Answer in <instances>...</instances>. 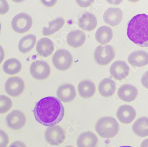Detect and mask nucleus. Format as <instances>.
<instances>
[{"label": "nucleus", "instance_id": "obj_1", "mask_svg": "<svg viewBox=\"0 0 148 147\" xmlns=\"http://www.w3.org/2000/svg\"><path fill=\"white\" fill-rule=\"evenodd\" d=\"M33 114L37 121L41 125L51 127L59 123L63 119L65 109L56 97L47 96L36 103Z\"/></svg>", "mask_w": 148, "mask_h": 147}, {"label": "nucleus", "instance_id": "obj_2", "mask_svg": "<svg viewBox=\"0 0 148 147\" xmlns=\"http://www.w3.org/2000/svg\"><path fill=\"white\" fill-rule=\"evenodd\" d=\"M127 34L129 39L141 47L148 46V15L139 14L129 22Z\"/></svg>", "mask_w": 148, "mask_h": 147}, {"label": "nucleus", "instance_id": "obj_3", "mask_svg": "<svg viewBox=\"0 0 148 147\" xmlns=\"http://www.w3.org/2000/svg\"><path fill=\"white\" fill-rule=\"evenodd\" d=\"M120 126L114 117L104 116L98 119L95 125V130L103 138H112L119 133Z\"/></svg>", "mask_w": 148, "mask_h": 147}, {"label": "nucleus", "instance_id": "obj_4", "mask_svg": "<svg viewBox=\"0 0 148 147\" xmlns=\"http://www.w3.org/2000/svg\"><path fill=\"white\" fill-rule=\"evenodd\" d=\"M115 49L111 45L98 46L94 51V58L98 65L106 66L115 58Z\"/></svg>", "mask_w": 148, "mask_h": 147}, {"label": "nucleus", "instance_id": "obj_5", "mask_svg": "<svg viewBox=\"0 0 148 147\" xmlns=\"http://www.w3.org/2000/svg\"><path fill=\"white\" fill-rule=\"evenodd\" d=\"M52 63L55 67L59 70H66L72 65V55L69 51L65 49H60L53 54Z\"/></svg>", "mask_w": 148, "mask_h": 147}, {"label": "nucleus", "instance_id": "obj_6", "mask_svg": "<svg viewBox=\"0 0 148 147\" xmlns=\"http://www.w3.org/2000/svg\"><path fill=\"white\" fill-rule=\"evenodd\" d=\"M45 138L51 145L57 146L62 144L66 138L64 129L59 125L48 127L45 132Z\"/></svg>", "mask_w": 148, "mask_h": 147}, {"label": "nucleus", "instance_id": "obj_7", "mask_svg": "<svg viewBox=\"0 0 148 147\" xmlns=\"http://www.w3.org/2000/svg\"><path fill=\"white\" fill-rule=\"evenodd\" d=\"M33 19L30 15L26 13H21L15 16L11 21V26L17 33H24L28 32L32 28Z\"/></svg>", "mask_w": 148, "mask_h": 147}, {"label": "nucleus", "instance_id": "obj_8", "mask_svg": "<svg viewBox=\"0 0 148 147\" xmlns=\"http://www.w3.org/2000/svg\"><path fill=\"white\" fill-rule=\"evenodd\" d=\"M30 72L34 79L43 80L47 79L50 75L51 67L45 61L37 60L31 64Z\"/></svg>", "mask_w": 148, "mask_h": 147}, {"label": "nucleus", "instance_id": "obj_9", "mask_svg": "<svg viewBox=\"0 0 148 147\" xmlns=\"http://www.w3.org/2000/svg\"><path fill=\"white\" fill-rule=\"evenodd\" d=\"M4 87L5 91L8 95L13 97H17L23 92L25 88V84L21 78L13 76L7 80Z\"/></svg>", "mask_w": 148, "mask_h": 147}, {"label": "nucleus", "instance_id": "obj_10", "mask_svg": "<svg viewBox=\"0 0 148 147\" xmlns=\"http://www.w3.org/2000/svg\"><path fill=\"white\" fill-rule=\"evenodd\" d=\"M5 120L8 127L13 130H19L26 123L25 114L18 110L12 111L7 116Z\"/></svg>", "mask_w": 148, "mask_h": 147}, {"label": "nucleus", "instance_id": "obj_11", "mask_svg": "<svg viewBox=\"0 0 148 147\" xmlns=\"http://www.w3.org/2000/svg\"><path fill=\"white\" fill-rule=\"evenodd\" d=\"M56 95L58 98L65 103L72 102L75 98L77 92L74 86L69 83L60 85L58 87Z\"/></svg>", "mask_w": 148, "mask_h": 147}, {"label": "nucleus", "instance_id": "obj_12", "mask_svg": "<svg viewBox=\"0 0 148 147\" xmlns=\"http://www.w3.org/2000/svg\"><path fill=\"white\" fill-rule=\"evenodd\" d=\"M130 72L129 65L124 61L117 60L114 62L110 68V73L113 78L121 80L126 78Z\"/></svg>", "mask_w": 148, "mask_h": 147}, {"label": "nucleus", "instance_id": "obj_13", "mask_svg": "<svg viewBox=\"0 0 148 147\" xmlns=\"http://www.w3.org/2000/svg\"><path fill=\"white\" fill-rule=\"evenodd\" d=\"M116 116L121 123L129 124L136 118V112L131 105H123L117 110Z\"/></svg>", "mask_w": 148, "mask_h": 147}, {"label": "nucleus", "instance_id": "obj_14", "mask_svg": "<svg viewBox=\"0 0 148 147\" xmlns=\"http://www.w3.org/2000/svg\"><path fill=\"white\" fill-rule=\"evenodd\" d=\"M123 14L119 8H109L103 15V20L108 25L116 26L122 21Z\"/></svg>", "mask_w": 148, "mask_h": 147}, {"label": "nucleus", "instance_id": "obj_15", "mask_svg": "<svg viewBox=\"0 0 148 147\" xmlns=\"http://www.w3.org/2000/svg\"><path fill=\"white\" fill-rule=\"evenodd\" d=\"M138 95V91L134 86L130 84L121 85L117 91L119 98L125 102H132L136 100Z\"/></svg>", "mask_w": 148, "mask_h": 147}, {"label": "nucleus", "instance_id": "obj_16", "mask_svg": "<svg viewBox=\"0 0 148 147\" xmlns=\"http://www.w3.org/2000/svg\"><path fill=\"white\" fill-rule=\"evenodd\" d=\"M98 138L96 135L90 131L81 133L77 139L78 147H97Z\"/></svg>", "mask_w": 148, "mask_h": 147}, {"label": "nucleus", "instance_id": "obj_17", "mask_svg": "<svg viewBox=\"0 0 148 147\" xmlns=\"http://www.w3.org/2000/svg\"><path fill=\"white\" fill-rule=\"evenodd\" d=\"M78 26L84 31L90 32L93 31L97 25L96 16L89 12H85L78 19Z\"/></svg>", "mask_w": 148, "mask_h": 147}, {"label": "nucleus", "instance_id": "obj_18", "mask_svg": "<svg viewBox=\"0 0 148 147\" xmlns=\"http://www.w3.org/2000/svg\"><path fill=\"white\" fill-rule=\"evenodd\" d=\"M129 63L135 67H140L148 64V53L137 50L132 53L128 57Z\"/></svg>", "mask_w": 148, "mask_h": 147}, {"label": "nucleus", "instance_id": "obj_19", "mask_svg": "<svg viewBox=\"0 0 148 147\" xmlns=\"http://www.w3.org/2000/svg\"><path fill=\"white\" fill-rule=\"evenodd\" d=\"M36 51L42 57L50 56L54 51L53 42L47 38H43L38 41L36 44Z\"/></svg>", "mask_w": 148, "mask_h": 147}, {"label": "nucleus", "instance_id": "obj_20", "mask_svg": "<svg viewBox=\"0 0 148 147\" xmlns=\"http://www.w3.org/2000/svg\"><path fill=\"white\" fill-rule=\"evenodd\" d=\"M78 91L80 96L83 98H90L95 93V85L94 83L90 80H82L78 85Z\"/></svg>", "mask_w": 148, "mask_h": 147}, {"label": "nucleus", "instance_id": "obj_21", "mask_svg": "<svg viewBox=\"0 0 148 147\" xmlns=\"http://www.w3.org/2000/svg\"><path fill=\"white\" fill-rule=\"evenodd\" d=\"M86 40L85 33L81 30H74L70 32L67 35L68 44L75 48L82 46Z\"/></svg>", "mask_w": 148, "mask_h": 147}, {"label": "nucleus", "instance_id": "obj_22", "mask_svg": "<svg viewBox=\"0 0 148 147\" xmlns=\"http://www.w3.org/2000/svg\"><path fill=\"white\" fill-rule=\"evenodd\" d=\"M116 89V83L110 78L103 79L98 85V91L101 96L106 98L112 96L114 94Z\"/></svg>", "mask_w": 148, "mask_h": 147}, {"label": "nucleus", "instance_id": "obj_23", "mask_svg": "<svg viewBox=\"0 0 148 147\" xmlns=\"http://www.w3.org/2000/svg\"><path fill=\"white\" fill-rule=\"evenodd\" d=\"M133 133L139 137L148 136V117H141L134 121L132 126Z\"/></svg>", "mask_w": 148, "mask_h": 147}, {"label": "nucleus", "instance_id": "obj_24", "mask_svg": "<svg viewBox=\"0 0 148 147\" xmlns=\"http://www.w3.org/2000/svg\"><path fill=\"white\" fill-rule=\"evenodd\" d=\"M113 32L112 28L103 26L98 28L95 33V40L101 45H106L112 40Z\"/></svg>", "mask_w": 148, "mask_h": 147}, {"label": "nucleus", "instance_id": "obj_25", "mask_svg": "<svg viewBox=\"0 0 148 147\" xmlns=\"http://www.w3.org/2000/svg\"><path fill=\"white\" fill-rule=\"evenodd\" d=\"M36 42V37L34 35L29 34L24 36L19 41L18 48L19 51L23 53L26 54L33 50Z\"/></svg>", "mask_w": 148, "mask_h": 147}, {"label": "nucleus", "instance_id": "obj_26", "mask_svg": "<svg viewBox=\"0 0 148 147\" xmlns=\"http://www.w3.org/2000/svg\"><path fill=\"white\" fill-rule=\"evenodd\" d=\"M21 62L16 58H10L6 60L3 66L4 73L9 75L17 74L21 71Z\"/></svg>", "mask_w": 148, "mask_h": 147}, {"label": "nucleus", "instance_id": "obj_27", "mask_svg": "<svg viewBox=\"0 0 148 147\" xmlns=\"http://www.w3.org/2000/svg\"><path fill=\"white\" fill-rule=\"evenodd\" d=\"M65 24V20L63 17H58L52 21L49 22V26L44 27L42 30V34L44 36H49L59 31Z\"/></svg>", "mask_w": 148, "mask_h": 147}, {"label": "nucleus", "instance_id": "obj_28", "mask_svg": "<svg viewBox=\"0 0 148 147\" xmlns=\"http://www.w3.org/2000/svg\"><path fill=\"white\" fill-rule=\"evenodd\" d=\"M13 105L11 100L7 96L0 95V114L7 113Z\"/></svg>", "mask_w": 148, "mask_h": 147}, {"label": "nucleus", "instance_id": "obj_29", "mask_svg": "<svg viewBox=\"0 0 148 147\" xmlns=\"http://www.w3.org/2000/svg\"><path fill=\"white\" fill-rule=\"evenodd\" d=\"M9 143V137L7 133L0 129V147H7Z\"/></svg>", "mask_w": 148, "mask_h": 147}, {"label": "nucleus", "instance_id": "obj_30", "mask_svg": "<svg viewBox=\"0 0 148 147\" xmlns=\"http://www.w3.org/2000/svg\"><path fill=\"white\" fill-rule=\"evenodd\" d=\"M9 11V5L7 0H0V15H4Z\"/></svg>", "mask_w": 148, "mask_h": 147}, {"label": "nucleus", "instance_id": "obj_31", "mask_svg": "<svg viewBox=\"0 0 148 147\" xmlns=\"http://www.w3.org/2000/svg\"><path fill=\"white\" fill-rule=\"evenodd\" d=\"M77 4L81 7L87 8L91 6L95 0H75Z\"/></svg>", "mask_w": 148, "mask_h": 147}, {"label": "nucleus", "instance_id": "obj_32", "mask_svg": "<svg viewBox=\"0 0 148 147\" xmlns=\"http://www.w3.org/2000/svg\"><path fill=\"white\" fill-rule=\"evenodd\" d=\"M40 1L45 7H52L56 4L58 0H40Z\"/></svg>", "mask_w": 148, "mask_h": 147}, {"label": "nucleus", "instance_id": "obj_33", "mask_svg": "<svg viewBox=\"0 0 148 147\" xmlns=\"http://www.w3.org/2000/svg\"><path fill=\"white\" fill-rule=\"evenodd\" d=\"M141 83L146 89H148V71L145 72L141 78Z\"/></svg>", "mask_w": 148, "mask_h": 147}, {"label": "nucleus", "instance_id": "obj_34", "mask_svg": "<svg viewBox=\"0 0 148 147\" xmlns=\"http://www.w3.org/2000/svg\"><path fill=\"white\" fill-rule=\"evenodd\" d=\"M9 147H27V146L23 142L16 141L12 143Z\"/></svg>", "mask_w": 148, "mask_h": 147}, {"label": "nucleus", "instance_id": "obj_35", "mask_svg": "<svg viewBox=\"0 0 148 147\" xmlns=\"http://www.w3.org/2000/svg\"><path fill=\"white\" fill-rule=\"evenodd\" d=\"M123 1V0H106V1L110 4L115 5V6L119 5Z\"/></svg>", "mask_w": 148, "mask_h": 147}, {"label": "nucleus", "instance_id": "obj_36", "mask_svg": "<svg viewBox=\"0 0 148 147\" xmlns=\"http://www.w3.org/2000/svg\"><path fill=\"white\" fill-rule=\"evenodd\" d=\"M4 57H5V53H4V49L2 47V46L0 45V64L3 62V61L4 59Z\"/></svg>", "mask_w": 148, "mask_h": 147}, {"label": "nucleus", "instance_id": "obj_37", "mask_svg": "<svg viewBox=\"0 0 148 147\" xmlns=\"http://www.w3.org/2000/svg\"><path fill=\"white\" fill-rule=\"evenodd\" d=\"M140 147H148V138L145 139L142 141Z\"/></svg>", "mask_w": 148, "mask_h": 147}, {"label": "nucleus", "instance_id": "obj_38", "mask_svg": "<svg viewBox=\"0 0 148 147\" xmlns=\"http://www.w3.org/2000/svg\"><path fill=\"white\" fill-rule=\"evenodd\" d=\"M12 1L16 3H21L25 1V0H12Z\"/></svg>", "mask_w": 148, "mask_h": 147}, {"label": "nucleus", "instance_id": "obj_39", "mask_svg": "<svg viewBox=\"0 0 148 147\" xmlns=\"http://www.w3.org/2000/svg\"><path fill=\"white\" fill-rule=\"evenodd\" d=\"M127 1L130 3H137V2L139 1L140 0H127Z\"/></svg>", "mask_w": 148, "mask_h": 147}, {"label": "nucleus", "instance_id": "obj_40", "mask_svg": "<svg viewBox=\"0 0 148 147\" xmlns=\"http://www.w3.org/2000/svg\"><path fill=\"white\" fill-rule=\"evenodd\" d=\"M120 147H132V146H120Z\"/></svg>", "mask_w": 148, "mask_h": 147}, {"label": "nucleus", "instance_id": "obj_41", "mask_svg": "<svg viewBox=\"0 0 148 147\" xmlns=\"http://www.w3.org/2000/svg\"><path fill=\"white\" fill-rule=\"evenodd\" d=\"M65 147H74L73 146H71V145H68V146H66Z\"/></svg>", "mask_w": 148, "mask_h": 147}, {"label": "nucleus", "instance_id": "obj_42", "mask_svg": "<svg viewBox=\"0 0 148 147\" xmlns=\"http://www.w3.org/2000/svg\"><path fill=\"white\" fill-rule=\"evenodd\" d=\"M1 23H0V32H1Z\"/></svg>", "mask_w": 148, "mask_h": 147}]
</instances>
